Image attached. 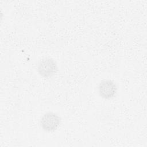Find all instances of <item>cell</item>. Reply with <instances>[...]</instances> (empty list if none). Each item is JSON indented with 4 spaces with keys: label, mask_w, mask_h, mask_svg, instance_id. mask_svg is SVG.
<instances>
[{
    "label": "cell",
    "mask_w": 147,
    "mask_h": 147,
    "mask_svg": "<svg viewBox=\"0 0 147 147\" xmlns=\"http://www.w3.org/2000/svg\"><path fill=\"white\" fill-rule=\"evenodd\" d=\"M61 118L59 114L52 111H48L42 115L40 124L42 129L47 132H53L60 126Z\"/></svg>",
    "instance_id": "obj_1"
},
{
    "label": "cell",
    "mask_w": 147,
    "mask_h": 147,
    "mask_svg": "<svg viewBox=\"0 0 147 147\" xmlns=\"http://www.w3.org/2000/svg\"><path fill=\"white\" fill-rule=\"evenodd\" d=\"M37 70L41 76L48 79L56 74L58 71V67L54 59L51 57H44L38 62Z\"/></svg>",
    "instance_id": "obj_2"
},
{
    "label": "cell",
    "mask_w": 147,
    "mask_h": 147,
    "mask_svg": "<svg viewBox=\"0 0 147 147\" xmlns=\"http://www.w3.org/2000/svg\"><path fill=\"white\" fill-rule=\"evenodd\" d=\"M117 90L116 83L110 79L102 80L98 86L99 94L105 99H110L114 98L117 94Z\"/></svg>",
    "instance_id": "obj_3"
}]
</instances>
